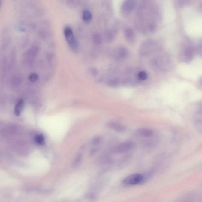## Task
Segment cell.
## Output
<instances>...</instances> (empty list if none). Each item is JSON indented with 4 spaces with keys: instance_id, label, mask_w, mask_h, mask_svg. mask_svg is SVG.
Segmentation results:
<instances>
[{
    "instance_id": "e0dca14e",
    "label": "cell",
    "mask_w": 202,
    "mask_h": 202,
    "mask_svg": "<svg viewBox=\"0 0 202 202\" xmlns=\"http://www.w3.org/2000/svg\"><path fill=\"white\" fill-rule=\"evenodd\" d=\"M137 76L138 80L140 81H144L148 78V74L145 71H139Z\"/></svg>"
},
{
    "instance_id": "44dd1931",
    "label": "cell",
    "mask_w": 202,
    "mask_h": 202,
    "mask_svg": "<svg viewBox=\"0 0 202 202\" xmlns=\"http://www.w3.org/2000/svg\"><path fill=\"white\" fill-rule=\"evenodd\" d=\"M81 159H82V155L80 154V155H78L76 160L75 161V162H74L73 164L74 166L76 167L78 166V165L80 164V161H81Z\"/></svg>"
},
{
    "instance_id": "277c9868",
    "label": "cell",
    "mask_w": 202,
    "mask_h": 202,
    "mask_svg": "<svg viewBox=\"0 0 202 202\" xmlns=\"http://www.w3.org/2000/svg\"><path fill=\"white\" fill-rule=\"evenodd\" d=\"M157 45L152 41H147L142 44L140 49V55L142 56H149L156 50Z\"/></svg>"
},
{
    "instance_id": "9c48e42d",
    "label": "cell",
    "mask_w": 202,
    "mask_h": 202,
    "mask_svg": "<svg viewBox=\"0 0 202 202\" xmlns=\"http://www.w3.org/2000/svg\"><path fill=\"white\" fill-rule=\"evenodd\" d=\"M201 120V110H198L196 112L195 116H194V122H195L196 128L200 133H201L202 131Z\"/></svg>"
},
{
    "instance_id": "5bb4252c",
    "label": "cell",
    "mask_w": 202,
    "mask_h": 202,
    "mask_svg": "<svg viewBox=\"0 0 202 202\" xmlns=\"http://www.w3.org/2000/svg\"><path fill=\"white\" fill-rule=\"evenodd\" d=\"M125 39L130 43H132L134 40V35L131 29H127L125 31Z\"/></svg>"
},
{
    "instance_id": "8992f818",
    "label": "cell",
    "mask_w": 202,
    "mask_h": 202,
    "mask_svg": "<svg viewBox=\"0 0 202 202\" xmlns=\"http://www.w3.org/2000/svg\"><path fill=\"white\" fill-rule=\"evenodd\" d=\"M135 144L131 141H127L119 144L115 148V151L117 153H123L130 151L134 148Z\"/></svg>"
},
{
    "instance_id": "7c38bea8",
    "label": "cell",
    "mask_w": 202,
    "mask_h": 202,
    "mask_svg": "<svg viewBox=\"0 0 202 202\" xmlns=\"http://www.w3.org/2000/svg\"><path fill=\"white\" fill-rule=\"evenodd\" d=\"M24 106V101L22 99H20L15 105L14 113L17 116H20L22 113L23 109Z\"/></svg>"
},
{
    "instance_id": "ac0fdd59",
    "label": "cell",
    "mask_w": 202,
    "mask_h": 202,
    "mask_svg": "<svg viewBox=\"0 0 202 202\" xmlns=\"http://www.w3.org/2000/svg\"><path fill=\"white\" fill-rule=\"evenodd\" d=\"M35 140L36 143L38 145H44L45 143V138L42 134H38L35 136Z\"/></svg>"
},
{
    "instance_id": "5b68a950",
    "label": "cell",
    "mask_w": 202,
    "mask_h": 202,
    "mask_svg": "<svg viewBox=\"0 0 202 202\" xmlns=\"http://www.w3.org/2000/svg\"><path fill=\"white\" fill-rule=\"evenodd\" d=\"M195 51L191 47H188L182 51L180 55V60L183 62L189 63L194 58Z\"/></svg>"
},
{
    "instance_id": "6da1fadb",
    "label": "cell",
    "mask_w": 202,
    "mask_h": 202,
    "mask_svg": "<svg viewBox=\"0 0 202 202\" xmlns=\"http://www.w3.org/2000/svg\"><path fill=\"white\" fill-rule=\"evenodd\" d=\"M152 69L158 74H163L169 69L170 62L167 56L165 55H159L154 56L150 62Z\"/></svg>"
},
{
    "instance_id": "3957f363",
    "label": "cell",
    "mask_w": 202,
    "mask_h": 202,
    "mask_svg": "<svg viewBox=\"0 0 202 202\" xmlns=\"http://www.w3.org/2000/svg\"><path fill=\"white\" fill-rule=\"evenodd\" d=\"M64 32L65 38L70 48L74 51H77L79 48L78 43L72 30L70 27H66L64 29Z\"/></svg>"
},
{
    "instance_id": "ffe728a7",
    "label": "cell",
    "mask_w": 202,
    "mask_h": 202,
    "mask_svg": "<svg viewBox=\"0 0 202 202\" xmlns=\"http://www.w3.org/2000/svg\"><path fill=\"white\" fill-rule=\"evenodd\" d=\"M38 76L35 73L31 74L29 76V80L32 82H35L38 80Z\"/></svg>"
},
{
    "instance_id": "9a60e30c",
    "label": "cell",
    "mask_w": 202,
    "mask_h": 202,
    "mask_svg": "<svg viewBox=\"0 0 202 202\" xmlns=\"http://www.w3.org/2000/svg\"><path fill=\"white\" fill-rule=\"evenodd\" d=\"M92 15L89 11H84L83 14V19L85 22H90L92 19Z\"/></svg>"
},
{
    "instance_id": "7a4b0ae2",
    "label": "cell",
    "mask_w": 202,
    "mask_h": 202,
    "mask_svg": "<svg viewBox=\"0 0 202 202\" xmlns=\"http://www.w3.org/2000/svg\"><path fill=\"white\" fill-rule=\"evenodd\" d=\"M146 177L143 174L135 173L130 174L123 180L122 183L125 186H131L140 185L145 182Z\"/></svg>"
},
{
    "instance_id": "4fadbf2b",
    "label": "cell",
    "mask_w": 202,
    "mask_h": 202,
    "mask_svg": "<svg viewBox=\"0 0 202 202\" xmlns=\"http://www.w3.org/2000/svg\"><path fill=\"white\" fill-rule=\"evenodd\" d=\"M122 84V82L120 79L115 77L109 80L108 81L107 85L109 86L112 88H116L120 86Z\"/></svg>"
},
{
    "instance_id": "2e32d148",
    "label": "cell",
    "mask_w": 202,
    "mask_h": 202,
    "mask_svg": "<svg viewBox=\"0 0 202 202\" xmlns=\"http://www.w3.org/2000/svg\"><path fill=\"white\" fill-rule=\"evenodd\" d=\"M92 41L94 44L96 45H100L102 43L103 39L102 37L98 34H96L93 36Z\"/></svg>"
},
{
    "instance_id": "7402d4cb",
    "label": "cell",
    "mask_w": 202,
    "mask_h": 202,
    "mask_svg": "<svg viewBox=\"0 0 202 202\" xmlns=\"http://www.w3.org/2000/svg\"><path fill=\"white\" fill-rule=\"evenodd\" d=\"M90 72H91L92 75L93 76H97L98 74V71L97 69L94 68L91 69Z\"/></svg>"
},
{
    "instance_id": "30bf717a",
    "label": "cell",
    "mask_w": 202,
    "mask_h": 202,
    "mask_svg": "<svg viewBox=\"0 0 202 202\" xmlns=\"http://www.w3.org/2000/svg\"><path fill=\"white\" fill-rule=\"evenodd\" d=\"M109 126L111 129L119 132H125L127 129L125 125L116 122H110L109 124Z\"/></svg>"
},
{
    "instance_id": "ba28073f",
    "label": "cell",
    "mask_w": 202,
    "mask_h": 202,
    "mask_svg": "<svg viewBox=\"0 0 202 202\" xmlns=\"http://www.w3.org/2000/svg\"><path fill=\"white\" fill-rule=\"evenodd\" d=\"M135 5V0H126L122 5V11L125 13H129L134 9Z\"/></svg>"
},
{
    "instance_id": "52a82bcc",
    "label": "cell",
    "mask_w": 202,
    "mask_h": 202,
    "mask_svg": "<svg viewBox=\"0 0 202 202\" xmlns=\"http://www.w3.org/2000/svg\"><path fill=\"white\" fill-rule=\"evenodd\" d=\"M136 135L140 137L150 138L155 135V132L152 129L146 128H141L137 129Z\"/></svg>"
},
{
    "instance_id": "d6986e66",
    "label": "cell",
    "mask_w": 202,
    "mask_h": 202,
    "mask_svg": "<svg viewBox=\"0 0 202 202\" xmlns=\"http://www.w3.org/2000/svg\"><path fill=\"white\" fill-rule=\"evenodd\" d=\"M115 34L113 32L110 31L107 33L105 36V39L108 42H112L115 39Z\"/></svg>"
},
{
    "instance_id": "8fae6325",
    "label": "cell",
    "mask_w": 202,
    "mask_h": 202,
    "mask_svg": "<svg viewBox=\"0 0 202 202\" xmlns=\"http://www.w3.org/2000/svg\"><path fill=\"white\" fill-rule=\"evenodd\" d=\"M128 55V49L124 47H119L116 51V56L119 59H123Z\"/></svg>"
}]
</instances>
